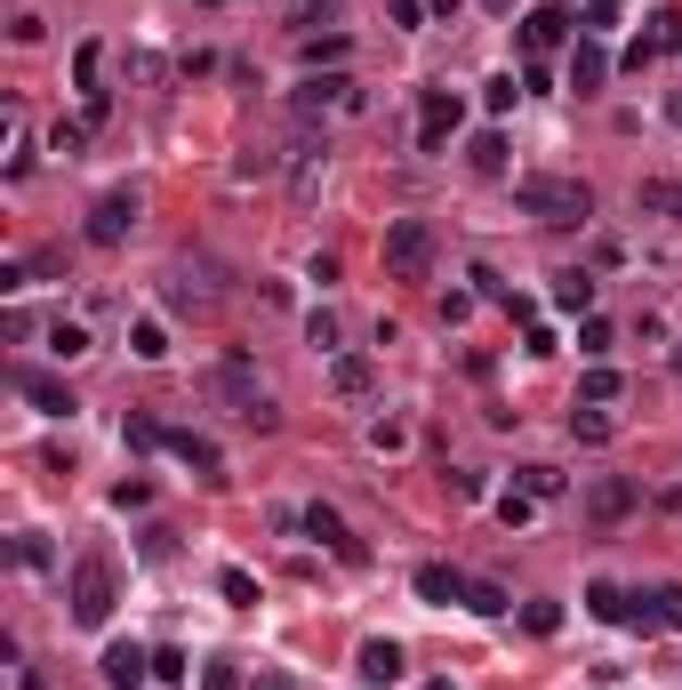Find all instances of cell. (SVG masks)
I'll use <instances>...</instances> for the list:
<instances>
[{
    "instance_id": "cell-1",
    "label": "cell",
    "mask_w": 682,
    "mask_h": 690,
    "mask_svg": "<svg viewBox=\"0 0 682 690\" xmlns=\"http://www.w3.org/2000/svg\"><path fill=\"white\" fill-rule=\"evenodd\" d=\"M514 209L539 217V226H586L594 193L578 186V177H522V186H514Z\"/></svg>"
},
{
    "instance_id": "cell-2",
    "label": "cell",
    "mask_w": 682,
    "mask_h": 690,
    "mask_svg": "<svg viewBox=\"0 0 682 690\" xmlns=\"http://www.w3.org/2000/svg\"><path fill=\"white\" fill-rule=\"evenodd\" d=\"M65 602H73V626H105V618H113V602H121L113 562H105V554H80V562H73V578H65Z\"/></svg>"
},
{
    "instance_id": "cell-3",
    "label": "cell",
    "mask_w": 682,
    "mask_h": 690,
    "mask_svg": "<svg viewBox=\"0 0 682 690\" xmlns=\"http://www.w3.org/2000/svg\"><path fill=\"white\" fill-rule=\"evenodd\" d=\"M433 273V226L426 217H394L386 226V281H426Z\"/></svg>"
},
{
    "instance_id": "cell-4",
    "label": "cell",
    "mask_w": 682,
    "mask_h": 690,
    "mask_svg": "<svg viewBox=\"0 0 682 690\" xmlns=\"http://www.w3.org/2000/svg\"><path fill=\"white\" fill-rule=\"evenodd\" d=\"M217 394L233 401V418H241V425H274V401H265V385H257V370H250V354H225V361H217Z\"/></svg>"
},
{
    "instance_id": "cell-5",
    "label": "cell",
    "mask_w": 682,
    "mask_h": 690,
    "mask_svg": "<svg viewBox=\"0 0 682 690\" xmlns=\"http://www.w3.org/2000/svg\"><path fill=\"white\" fill-rule=\"evenodd\" d=\"M458 120H466L458 97H450V89H426V97H418V145H426V153H442L450 137H458Z\"/></svg>"
},
{
    "instance_id": "cell-6",
    "label": "cell",
    "mask_w": 682,
    "mask_h": 690,
    "mask_svg": "<svg viewBox=\"0 0 682 690\" xmlns=\"http://www.w3.org/2000/svg\"><path fill=\"white\" fill-rule=\"evenodd\" d=\"M129 226H137V193H105V201L89 209V241H97V250L129 241Z\"/></svg>"
},
{
    "instance_id": "cell-7",
    "label": "cell",
    "mask_w": 682,
    "mask_h": 690,
    "mask_svg": "<svg viewBox=\"0 0 682 690\" xmlns=\"http://www.w3.org/2000/svg\"><path fill=\"white\" fill-rule=\"evenodd\" d=\"M627 514H634V482H618V474L586 482V522L594 531H610V522H627Z\"/></svg>"
},
{
    "instance_id": "cell-8",
    "label": "cell",
    "mask_w": 682,
    "mask_h": 690,
    "mask_svg": "<svg viewBox=\"0 0 682 690\" xmlns=\"http://www.w3.org/2000/svg\"><path fill=\"white\" fill-rule=\"evenodd\" d=\"M563 40H570V9H563V0H546V9L522 16V49L530 56H539V49H563Z\"/></svg>"
},
{
    "instance_id": "cell-9",
    "label": "cell",
    "mask_w": 682,
    "mask_h": 690,
    "mask_svg": "<svg viewBox=\"0 0 682 690\" xmlns=\"http://www.w3.org/2000/svg\"><path fill=\"white\" fill-rule=\"evenodd\" d=\"M16 394H25L40 418H73L80 410V401L65 394V378H40V370H16Z\"/></svg>"
},
{
    "instance_id": "cell-10",
    "label": "cell",
    "mask_w": 682,
    "mask_h": 690,
    "mask_svg": "<svg viewBox=\"0 0 682 690\" xmlns=\"http://www.w3.org/2000/svg\"><path fill=\"white\" fill-rule=\"evenodd\" d=\"M466 571H450V562H426V571H418V602H433V611H450V602H458V611H466Z\"/></svg>"
},
{
    "instance_id": "cell-11",
    "label": "cell",
    "mask_w": 682,
    "mask_h": 690,
    "mask_svg": "<svg viewBox=\"0 0 682 690\" xmlns=\"http://www.w3.org/2000/svg\"><path fill=\"white\" fill-rule=\"evenodd\" d=\"M305 538H321L338 562H362V538H345V522H338V506H305Z\"/></svg>"
},
{
    "instance_id": "cell-12",
    "label": "cell",
    "mask_w": 682,
    "mask_h": 690,
    "mask_svg": "<svg viewBox=\"0 0 682 690\" xmlns=\"http://www.w3.org/2000/svg\"><path fill=\"white\" fill-rule=\"evenodd\" d=\"M144 675H153V651H137V642L105 651V690H144Z\"/></svg>"
},
{
    "instance_id": "cell-13",
    "label": "cell",
    "mask_w": 682,
    "mask_h": 690,
    "mask_svg": "<svg viewBox=\"0 0 682 690\" xmlns=\"http://www.w3.org/2000/svg\"><path fill=\"white\" fill-rule=\"evenodd\" d=\"M667 49H682V16H674V9H658V16H651V33H643V40L627 49V65L643 73L651 56H667Z\"/></svg>"
},
{
    "instance_id": "cell-14",
    "label": "cell",
    "mask_w": 682,
    "mask_h": 690,
    "mask_svg": "<svg viewBox=\"0 0 682 690\" xmlns=\"http://www.w3.org/2000/svg\"><path fill=\"white\" fill-rule=\"evenodd\" d=\"M329 105H354V80H345V73H305L298 113H329Z\"/></svg>"
},
{
    "instance_id": "cell-15",
    "label": "cell",
    "mask_w": 682,
    "mask_h": 690,
    "mask_svg": "<svg viewBox=\"0 0 682 690\" xmlns=\"http://www.w3.org/2000/svg\"><path fill=\"white\" fill-rule=\"evenodd\" d=\"M603 80H610V56H603V40H578V49H570V89L578 97H586V89H603Z\"/></svg>"
},
{
    "instance_id": "cell-16",
    "label": "cell",
    "mask_w": 682,
    "mask_h": 690,
    "mask_svg": "<svg viewBox=\"0 0 682 690\" xmlns=\"http://www.w3.org/2000/svg\"><path fill=\"white\" fill-rule=\"evenodd\" d=\"M329 385H338L345 401H362L369 385H378V361H369V354H338V361H329Z\"/></svg>"
},
{
    "instance_id": "cell-17",
    "label": "cell",
    "mask_w": 682,
    "mask_h": 690,
    "mask_svg": "<svg viewBox=\"0 0 682 690\" xmlns=\"http://www.w3.org/2000/svg\"><path fill=\"white\" fill-rule=\"evenodd\" d=\"M362 682H378V690H394L402 682V642H362Z\"/></svg>"
},
{
    "instance_id": "cell-18",
    "label": "cell",
    "mask_w": 682,
    "mask_h": 690,
    "mask_svg": "<svg viewBox=\"0 0 682 690\" xmlns=\"http://www.w3.org/2000/svg\"><path fill=\"white\" fill-rule=\"evenodd\" d=\"M169 450L193 465L201 482H225V458H217V442H210V434H169Z\"/></svg>"
},
{
    "instance_id": "cell-19",
    "label": "cell",
    "mask_w": 682,
    "mask_h": 690,
    "mask_svg": "<svg viewBox=\"0 0 682 690\" xmlns=\"http://www.w3.org/2000/svg\"><path fill=\"white\" fill-rule=\"evenodd\" d=\"M554 306H563V314H578V321H586L594 314V273H554Z\"/></svg>"
},
{
    "instance_id": "cell-20",
    "label": "cell",
    "mask_w": 682,
    "mask_h": 690,
    "mask_svg": "<svg viewBox=\"0 0 682 690\" xmlns=\"http://www.w3.org/2000/svg\"><path fill=\"white\" fill-rule=\"evenodd\" d=\"M634 209H643V217H674L682 209V186H674V177H643V186H634Z\"/></svg>"
},
{
    "instance_id": "cell-21",
    "label": "cell",
    "mask_w": 682,
    "mask_h": 690,
    "mask_svg": "<svg viewBox=\"0 0 682 690\" xmlns=\"http://www.w3.org/2000/svg\"><path fill=\"white\" fill-rule=\"evenodd\" d=\"M473 169H482V177H506V129H482V137H473Z\"/></svg>"
},
{
    "instance_id": "cell-22",
    "label": "cell",
    "mask_w": 682,
    "mask_h": 690,
    "mask_svg": "<svg viewBox=\"0 0 682 690\" xmlns=\"http://www.w3.org/2000/svg\"><path fill=\"white\" fill-rule=\"evenodd\" d=\"M466 611H473V618H506V611H514V602H506V586H490V578H473V586H466Z\"/></svg>"
},
{
    "instance_id": "cell-23",
    "label": "cell",
    "mask_w": 682,
    "mask_h": 690,
    "mask_svg": "<svg viewBox=\"0 0 682 690\" xmlns=\"http://www.w3.org/2000/svg\"><path fill=\"white\" fill-rule=\"evenodd\" d=\"M610 345H618V330H610L603 314H586V321H578V354H586V361H603Z\"/></svg>"
},
{
    "instance_id": "cell-24",
    "label": "cell",
    "mask_w": 682,
    "mask_h": 690,
    "mask_svg": "<svg viewBox=\"0 0 682 690\" xmlns=\"http://www.w3.org/2000/svg\"><path fill=\"white\" fill-rule=\"evenodd\" d=\"M49 354L56 361H80V354H89V330H80V321H49Z\"/></svg>"
},
{
    "instance_id": "cell-25",
    "label": "cell",
    "mask_w": 682,
    "mask_h": 690,
    "mask_svg": "<svg viewBox=\"0 0 682 690\" xmlns=\"http://www.w3.org/2000/svg\"><path fill=\"white\" fill-rule=\"evenodd\" d=\"M129 354L137 361H161V354H169V330H161V321H129Z\"/></svg>"
},
{
    "instance_id": "cell-26",
    "label": "cell",
    "mask_w": 682,
    "mask_h": 690,
    "mask_svg": "<svg viewBox=\"0 0 682 690\" xmlns=\"http://www.w3.org/2000/svg\"><path fill=\"white\" fill-rule=\"evenodd\" d=\"M570 434H578V442H610V418H603V401H578V410H570Z\"/></svg>"
},
{
    "instance_id": "cell-27",
    "label": "cell",
    "mask_w": 682,
    "mask_h": 690,
    "mask_svg": "<svg viewBox=\"0 0 682 690\" xmlns=\"http://www.w3.org/2000/svg\"><path fill=\"white\" fill-rule=\"evenodd\" d=\"M121 442H129V450H161L169 434H161V425L144 418V410H129V418H121Z\"/></svg>"
},
{
    "instance_id": "cell-28",
    "label": "cell",
    "mask_w": 682,
    "mask_h": 690,
    "mask_svg": "<svg viewBox=\"0 0 682 690\" xmlns=\"http://www.w3.org/2000/svg\"><path fill=\"white\" fill-rule=\"evenodd\" d=\"M578 401H618V370L610 361H594V370L578 378Z\"/></svg>"
},
{
    "instance_id": "cell-29",
    "label": "cell",
    "mask_w": 682,
    "mask_h": 690,
    "mask_svg": "<svg viewBox=\"0 0 682 690\" xmlns=\"http://www.w3.org/2000/svg\"><path fill=\"white\" fill-rule=\"evenodd\" d=\"M97 73H105V49H97V40H80V56H73V80H80V97H97Z\"/></svg>"
},
{
    "instance_id": "cell-30",
    "label": "cell",
    "mask_w": 682,
    "mask_h": 690,
    "mask_svg": "<svg viewBox=\"0 0 682 690\" xmlns=\"http://www.w3.org/2000/svg\"><path fill=\"white\" fill-rule=\"evenodd\" d=\"M522 626H530V635H563V602H522Z\"/></svg>"
},
{
    "instance_id": "cell-31",
    "label": "cell",
    "mask_w": 682,
    "mask_h": 690,
    "mask_svg": "<svg viewBox=\"0 0 682 690\" xmlns=\"http://www.w3.org/2000/svg\"><path fill=\"white\" fill-rule=\"evenodd\" d=\"M586 611L610 618V626H627V595H618V586H586Z\"/></svg>"
},
{
    "instance_id": "cell-32",
    "label": "cell",
    "mask_w": 682,
    "mask_h": 690,
    "mask_svg": "<svg viewBox=\"0 0 682 690\" xmlns=\"http://www.w3.org/2000/svg\"><path fill=\"white\" fill-rule=\"evenodd\" d=\"M217 595L233 602V611H250V602H257V578L250 571H217Z\"/></svg>"
},
{
    "instance_id": "cell-33",
    "label": "cell",
    "mask_w": 682,
    "mask_h": 690,
    "mask_svg": "<svg viewBox=\"0 0 682 690\" xmlns=\"http://www.w3.org/2000/svg\"><path fill=\"white\" fill-rule=\"evenodd\" d=\"M522 490L546 506V498H563V474H554V465H522Z\"/></svg>"
},
{
    "instance_id": "cell-34",
    "label": "cell",
    "mask_w": 682,
    "mask_h": 690,
    "mask_svg": "<svg viewBox=\"0 0 682 690\" xmlns=\"http://www.w3.org/2000/svg\"><path fill=\"white\" fill-rule=\"evenodd\" d=\"M530 514H539V498H530V490H506V498H498V522H506V531H522Z\"/></svg>"
},
{
    "instance_id": "cell-35",
    "label": "cell",
    "mask_w": 682,
    "mask_h": 690,
    "mask_svg": "<svg viewBox=\"0 0 682 690\" xmlns=\"http://www.w3.org/2000/svg\"><path fill=\"white\" fill-rule=\"evenodd\" d=\"M514 97H522V89H514V73H498V80H490V89H482L490 120H506V113H514Z\"/></svg>"
},
{
    "instance_id": "cell-36",
    "label": "cell",
    "mask_w": 682,
    "mask_h": 690,
    "mask_svg": "<svg viewBox=\"0 0 682 690\" xmlns=\"http://www.w3.org/2000/svg\"><path fill=\"white\" fill-rule=\"evenodd\" d=\"M305 65H345V33H329V40H305Z\"/></svg>"
},
{
    "instance_id": "cell-37",
    "label": "cell",
    "mask_w": 682,
    "mask_h": 690,
    "mask_svg": "<svg viewBox=\"0 0 682 690\" xmlns=\"http://www.w3.org/2000/svg\"><path fill=\"white\" fill-rule=\"evenodd\" d=\"M80 145H89V120H56L49 129V153H80Z\"/></svg>"
},
{
    "instance_id": "cell-38",
    "label": "cell",
    "mask_w": 682,
    "mask_h": 690,
    "mask_svg": "<svg viewBox=\"0 0 682 690\" xmlns=\"http://www.w3.org/2000/svg\"><path fill=\"white\" fill-rule=\"evenodd\" d=\"M651 611H658V626H674V635H682V586H658Z\"/></svg>"
},
{
    "instance_id": "cell-39",
    "label": "cell",
    "mask_w": 682,
    "mask_h": 690,
    "mask_svg": "<svg viewBox=\"0 0 682 690\" xmlns=\"http://www.w3.org/2000/svg\"><path fill=\"white\" fill-rule=\"evenodd\" d=\"M201 690H241V666L233 659H210V666H201Z\"/></svg>"
},
{
    "instance_id": "cell-40",
    "label": "cell",
    "mask_w": 682,
    "mask_h": 690,
    "mask_svg": "<svg viewBox=\"0 0 682 690\" xmlns=\"http://www.w3.org/2000/svg\"><path fill=\"white\" fill-rule=\"evenodd\" d=\"M402 442H409L402 418H378V425H369V450H402Z\"/></svg>"
},
{
    "instance_id": "cell-41",
    "label": "cell",
    "mask_w": 682,
    "mask_h": 690,
    "mask_svg": "<svg viewBox=\"0 0 682 690\" xmlns=\"http://www.w3.org/2000/svg\"><path fill=\"white\" fill-rule=\"evenodd\" d=\"M153 675L161 682H185V675H193V659H185V651H153Z\"/></svg>"
},
{
    "instance_id": "cell-42",
    "label": "cell",
    "mask_w": 682,
    "mask_h": 690,
    "mask_svg": "<svg viewBox=\"0 0 682 690\" xmlns=\"http://www.w3.org/2000/svg\"><path fill=\"white\" fill-rule=\"evenodd\" d=\"M618 9H627V0H586V16H578V33H603L610 16H618Z\"/></svg>"
},
{
    "instance_id": "cell-43",
    "label": "cell",
    "mask_w": 682,
    "mask_h": 690,
    "mask_svg": "<svg viewBox=\"0 0 682 690\" xmlns=\"http://www.w3.org/2000/svg\"><path fill=\"white\" fill-rule=\"evenodd\" d=\"M305 337H314L321 354H338V321H329V314H314V321H305Z\"/></svg>"
},
{
    "instance_id": "cell-44",
    "label": "cell",
    "mask_w": 682,
    "mask_h": 690,
    "mask_svg": "<svg viewBox=\"0 0 682 690\" xmlns=\"http://www.w3.org/2000/svg\"><path fill=\"white\" fill-rule=\"evenodd\" d=\"M554 345H563V337H554V330H546V321H530V337H522V354H539V361H546V354H554Z\"/></svg>"
},
{
    "instance_id": "cell-45",
    "label": "cell",
    "mask_w": 682,
    "mask_h": 690,
    "mask_svg": "<svg viewBox=\"0 0 682 690\" xmlns=\"http://www.w3.org/2000/svg\"><path fill=\"white\" fill-rule=\"evenodd\" d=\"M386 16L394 25H426V0H386Z\"/></svg>"
},
{
    "instance_id": "cell-46",
    "label": "cell",
    "mask_w": 682,
    "mask_h": 690,
    "mask_svg": "<svg viewBox=\"0 0 682 690\" xmlns=\"http://www.w3.org/2000/svg\"><path fill=\"white\" fill-rule=\"evenodd\" d=\"M16 690H49V675H40V666H25V675H16Z\"/></svg>"
},
{
    "instance_id": "cell-47",
    "label": "cell",
    "mask_w": 682,
    "mask_h": 690,
    "mask_svg": "<svg viewBox=\"0 0 682 690\" xmlns=\"http://www.w3.org/2000/svg\"><path fill=\"white\" fill-rule=\"evenodd\" d=\"M257 690H298V682H289V675H257Z\"/></svg>"
},
{
    "instance_id": "cell-48",
    "label": "cell",
    "mask_w": 682,
    "mask_h": 690,
    "mask_svg": "<svg viewBox=\"0 0 682 690\" xmlns=\"http://www.w3.org/2000/svg\"><path fill=\"white\" fill-rule=\"evenodd\" d=\"M667 120H674V129H682V97H667Z\"/></svg>"
},
{
    "instance_id": "cell-49",
    "label": "cell",
    "mask_w": 682,
    "mask_h": 690,
    "mask_svg": "<svg viewBox=\"0 0 682 690\" xmlns=\"http://www.w3.org/2000/svg\"><path fill=\"white\" fill-rule=\"evenodd\" d=\"M482 9H498V16H506V9H514V0H482Z\"/></svg>"
},
{
    "instance_id": "cell-50",
    "label": "cell",
    "mask_w": 682,
    "mask_h": 690,
    "mask_svg": "<svg viewBox=\"0 0 682 690\" xmlns=\"http://www.w3.org/2000/svg\"><path fill=\"white\" fill-rule=\"evenodd\" d=\"M426 690H450V682H426Z\"/></svg>"
},
{
    "instance_id": "cell-51",
    "label": "cell",
    "mask_w": 682,
    "mask_h": 690,
    "mask_svg": "<svg viewBox=\"0 0 682 690\" xmlns=\"http://www.w3.org/2000/svg\"><path fill=\"white\" fill-rule=\"evenodd\" d=\"M674 370H682V354H674Z\"/></svg>"
}]
</instances>
